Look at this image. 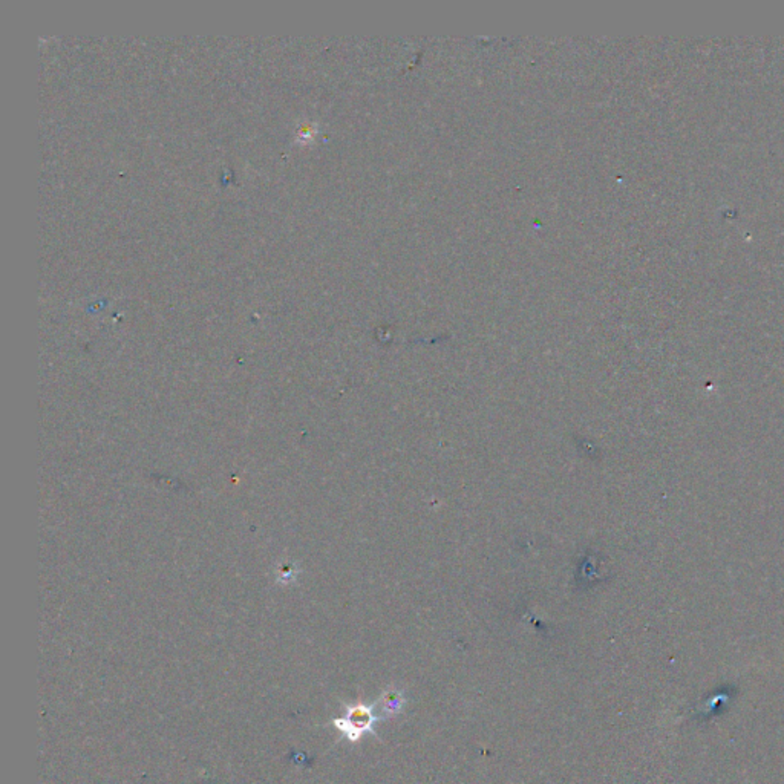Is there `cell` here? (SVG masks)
Returning a JSON list of instances; mask_svg holds the SVG:
<instances>
[{
    "label": "cell",
    "instance_id": "7a4b0ae2",
    "mask_svg": "<svg viewBox=\"0 0 784 784\" xmlns=\"http://www.w3.org/2000/svg\"><path fill=\"white\" fill-rule=\"evenodd\" d=\"M377 704L382 705L380 712H383V717H391L399 714L406 705V699L403 696V691L400 689H388L383 692V696L379 699Z\"/></svg>",
    "mask_w": 784,
    "mask_h": 784
},
{
    "label": "cell",
    "instance_id": "6da1fadb",
    "mask_svg": "<svg viewBox=\"0 0 784 784\" xmlns=\"http://www.w3.org/2000/svg\"><path fill=\"white\" fill-rule=\"evenodd\" d=\"M346 712L340 718H334L331 723L335 729L342 732V736L352 743L359 741L363 734H374V725L379 720H383L382 716H377L374 705L355 704L345 706Z\"/></svg>",
    "mask_w": 784,
    "mask_h": 784
}]
</instances>
